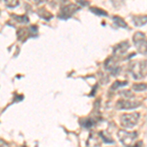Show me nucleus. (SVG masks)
I'll use <instances>...</instances> for the list:
<instances>
[{
	"label": "nucleus",
	"mask_w": 147,
	"mask_h": 147,
	"mask_svg": "<svg viewBox=\"0 0 147 147\" xmlns=\"http://www.w3.org/2000/svg\"><path fill=\"white\" fill-rule=\"evenodd\" d=\"M139 119L138 113H132V114H124L121 117V124L123 127L131 129L137 124Z\"/></svg>",
	"instance_id": "nucleus-2"
},
{
	"label": "nucleus",
	"mask_w": 147,
	"mask_h": 147,
	"mask_svg": "<svg viewBox=\"0 0 147 147\" xmlns=\"http://www.w3.org/2000/svg\"><path fill=\"white\" fill-rule=\"evenodd\" d=\"M12 18L15 19L17 22L22 23V24H28L30 21H28V17L27 15H23V16H18V15H11Z\"/></svg>",
	"instance_id": "nucleus-14"
},
{
	"label": "nucleus",
	"mask_w": 147,
	"mask_h": 147,
	"mask_svg": "<svg viewBox=\"0 0 147 147\" xmlns=\"http://www.w3.org/2000/svg\"><path fill=\"white\" fill-rule=\"evenodd\" d=\"M104 66H105L106 70L112 76H117L121 71L119 62H118V60L115 57H109L107 60L105 61V63H104Z\"/></svg>",
	"instance_id": "nucleus-5"
},
{
	"label": "nucleus",
	"mask_w": 147,
	"mask_h": 147,
	"mask_svg": "<svg viewBox=\"0 0 147 147\" xmlns=\"http://www.w3.org/2000/svg\"><path fill=\"white\" fill-rule=\"evenodd\" d=\"M141 104L139 101H134V100H127V99H122L119 100L116 104L117 109H134L138 107Z\"/></svg>",
	"instance_id": "nucleus-8"
},
{
	"label": "nucleus",
	"mask_w": 147,
	"mask_h": 147,
	"mask_svg": "<svg viewBox=\"0 0 147 147\" xmlns=\"http://www.w3.org/2000/svg\"><path fill=\"white\" fill-rule=\"evenodd\" d=\"M127 82H114V84L111 86V90H115L118 87L125 86V85H127Z\"/></svg>",
	"instance_id": "nucleus-18"
},
{
	"label": "nucleus",
	"mask_w": 147,
	"mask_h": 147,
	"mask_svg": "<svg viewBox=\"0 0 147 147\" xmlns=\"http://www.w3.org/2000/svg\"><path fill=\"white\" fill-rule=\"evenodd\" d=\"M89 11H91L92 13H94L95 15H98V16H106V17L108 16L107 12L104 11V10H101V9L96 8V7H91V8H89Z\"/></svg>",
	"instance_id": "nucleus-15"
},
{
	"label": "nucleus",
	"mask_w": 147,
	"mask_h": 147,
	"mask_svg": "<svg viewBox=\"0 0 147 147\" xmlns=\"http://www.w3.org/2000/svg\"><path fill=\"white\" fill-rule=\"evenodd\" d=\"M4 3L9 8H14L19 5V0H4Z\"/></svg>",
	"instance_id": "nucleus-17"
},
{
	"label": "nucleus",
	"mask_w": 147,
	"mask_h": 147,
	"mask_svg": "<svg viewBox=\"0 0 147 147\" xmlns=\"http://www.w3.org/2000/svg\"><path fill=\"white\" fill-rule=\"evenodd\" d=\"M129 48V43L127 41H123L118 43L113 47V54L115 57H121L127 53V49Z\"/></svg>",
	"instance_id": "nucleus-9"
},
{
	"label": "nucleus",
	"mask_w": 147,
	"mask_h": 147,
	"mask_svg": "<svg viewBox=\"0 0 147 147\" xmlns=\"http://www.w3.org/2000/svg\"><path fill=\"white\" fill-rule=\"evenodd\" d=\"M45 1L46 0H34V2L37 4H40V3H42V2H45Z\"/></svg>",
	"instance_id": "nucleus-21"
},
{
	"label": "nucleus",
	"mask_w": 147,
	"mask_h": 147,
	"mask_svg": "<svg viewBox=\"0 0 147 147\" xmlns=\"http://www.w3.org/2000/svg\"><path fill=\"white\" fill-rule=\"evenodd\" d=\"M113 22L117 27H119V28H127V25L124 21V19H122L121 17H118V16L113 17Z\"/></svg>",
	"instance_id": "nucleus-12"
},
{
	"label": "nucleus",
	"mask_w": 147,
	"mask_h": 147,
	"mask_svg": "<svg viewBox=\"0 0 147 147\" xmlns=\"http://www.w3.org/2000/svg\"><path fill=\"white\" fill-rule=\"evenodd\" d=\"M118 136L120 138V141L124 144L125 146H129L132 143V141L137 137V132H129L127 130H119Z\"/></svg>",
	"instance_id": "nucleus-6"
},
{
	"label": "nucleus",
	"mask_w": 147,
	"mask_h": 147,
	"mask_svg": "<svg viewBox=\"0 0 147 147\" xmlns=\"http://www.w3.org/2000/svg\"><path fill=\"white\" fill-rule=\"evenodd\" d=\"M36 32H37L36 26H32L30 28H21L17 32L18 39L24 42V41H26L28 37L36 36Z\"/></svg>",
	"instance_id": "nucleus-3"
},
{
	"label": "nucleus",
	"mask_w": 147,
	"mask_h": 147,
	"mask_svg": "<svg viewBox=\"0 0 147 147\" xmlns=\"http://www.w3.org/2000/svg\"><path fill=\"white\" fill-rule=\"evenodd\" d=\"M132 22L136 27H142L147 24V15L145 16H134L132 17Z\"/></svg>",
	"instance_id": "nucleus-11"
},
{
	"label": "nucleus",
	"mask_w": 147,
	"mask_h": 147,
	"mask_svg": "<svg viewBox=\"0 0 147 147\" xmlns=\"http://www.w3.org/2000/svg\"><path fill=\"white\" fill-rule=\"evenodd\" d=\"M132 89L136 91H143L147 89V84H136L132 85Z\"/></svg>",
	"instance_id": "nucleus-16"
},
{
	"label": "nucleus",
	"mask_w": 147,
	"mask_h": 147,
	"mask_svg": "<svg viewBox=\"0 0 147 147\" xmlns=\"http://www.w3.org/2000/svg\"><path fill=\"white\" fill-rule=\"evenodd\" d=\"M121 94L124 95L125 97H127V98H129V97L131 98V97H134V94H132L129 90H123L122 92H121Z\"/></svg>",
	"instance_id": "nucleus-19"
},
{
	"label": "nucleus",
	"mask_w": 147,
	"mask_h": 147,
	"mask_svg": "<svg viewBox=\"0 0 147 147\" xmlns=\"http://www.w3.org/2000/svg\"><path fill=\"white\" fill-rule=\"evenodd\" d=\"M78 10H80V7H78L75 4H68V5H64L61 7L60 12L58 14L59 19H63V20H67V19L71 18L74 14Z\"/></svg>",
	"instance_id": "nucleus-4"
},
{
	"label": "nucleus",
	"mask_w": 147,
	"mask_h": 147,
	"mask_svg": "<svg viewBox=\"0 0 147 147\" xmlns=\"http://www.w3.org/2000/svg\"><path fill=\"white\" fill-rule=\"evenodd\" d=\"M96 120H94L93 118H86V119L82 121V125L84 127H91L93 125H95Z\"/></svg>",
	"instance_id": "nucleus-13"
},
{
	"label": "nucleus",
	"mask_w": 147,
	"mask_h": 147,
	"mask_svg": "<svg viewBox=\"0 0 147 147\" xmlns=\"http://www.w3.org/2000/svg\"><path fill=\"white\" fill-rule=\"evenodd\" d=\"M134 43L136 45L137 51L140 54H147V38L143 32H137L132 37Z\"/></svg>",
	"instance_id": "nucleus-1"
},
{
	"label": "nucleus",
	"mask_w": 147,
	"mask_h": 147,
	"mask_svg": "<svg viewBox=\"0 0 147 147\" xmlns=\"http://www.w3.org/2000/svg\"><path fill=\"white\" fill-rule=\"evenodd\" d=\"M76 1L79 3V5L80 6H87L89 5V1H86V0H76Z\"/></svg>",
	"instance_id": "nucleus-20"
},
{
	"label": "nucleus",
	"mask_w": 147,
	"mask_h": 147,
	"mask_svg": "<svg viewBox=\"0 0 147 147\" xmlns=\"http://www.w3.org/2000/svg\"><path fill=\"white\" fill-rule=\"evenodd\" d=\"M37 15H38L41 19H43V20H45V21H49V20H51V19L53 18V15H52L49 11H47L45 8H43V7L37 9Z\"/></svg>",
	"instance_id": "nucleus-10"
},
{
	"label": "nucleus",
	"mask_w": 147,
	"mask_h": 147,
	"mask_svg": "<svg viewBox=\"0 0 147 147\" xmlns=\"http://www.w3.org/2000/svg\"><path fill=\"white\" fill-rule=\"evenodd\" d=\"M143 63H137L134 62L130 65L129 69V73L134 76V79L136 80H140L144 77V73H143Z\"/></svg>",
	"instance_id": "nucleus-7"
}]
</instances>
